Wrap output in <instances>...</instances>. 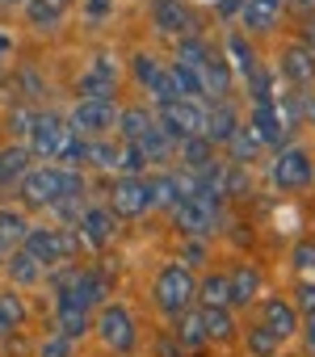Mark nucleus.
<instances>
[{
    "label": "nucleus",
    "mask_w": 315,
    "mask_h": 357,
    "mask_svg": "<svg viewBox=\"0 0 315 357\" xmlns=\"http://www.w3.org/2000/svg\"><path fill=\"white\" fill-rule=\"evenodd\" d=\"M55 319H59V332L76 344L89 328H93V319H89V311L84 307H76V303H68V298H59V307H55Z\"/></svg>",
    "instance_id": "nucleus-27"
},
{
    "label": "nucleus",
    "mask_w": 315,
    "mask_h": 357,
    "mask_svg": "<svg viewBox=\"0 0 315 357\" xmlns=\"http://www.w3.org/2000/svg\"><path fill=\"white\" fill-rule=\"evenodd\" d=\"M76 231H63V227H30L26 231V240H22V248L30 252V257H38L47 269L51 265H63L72 252H76Z\"/></svg>",
    "instance_id": "nucleus-4"
},
{
    "label": "nucleus",
    "mask_w": 315,
    "mask_h": 357,
    "mask_svg": "<svg viewBox=\"0 0 315 357\" xmlns=\"http://www.w3.org/2000/svg\"><path fill=\"white\" fill-rule=\"evenodd\" d=\"M227 55H231V72H240L244 80L261 68V63H256V51H252V47H248V38H240V34H231V38H227Z\"/></svg>",
    "instance_id": "nucleus-37"
},
{
    "label": "nucleus",
    "mask_w": 315,
    "mask_h": 357,
    "mask_svg": "<svg viewBox=\"0 0 315 357\" xmlns=\"http://www.w3.org/2000/svg\"><path fill=\"white\" fill-rule=\"evenodd\" d=\"M114 231H118V215L109 206H84V215L76 223V236H84L93 248H105L114 240Z\"/></svg>",
    "instance_id": "nucleus-14"
},
{
    "label": "nucleus",
    "mask_w": 315,
    "mask_h": 357,
    "mask_svg": "<svg viewBox=\"0 0 315 357\" xmlns=\"http://www.w3.org/2000/svg\"><path fill=\"white\" fill-rule=\"evenodd\" d=\"M302 5H311V9H315V0H302Z\"/></svg>",
    "instance_id": "nucleus-54"
},
{
    "label": "nucleus",
    "mask_w": 315,
    "mask_h": 357,
    "mask_svg": "<svg viewBox=\"0 0 315 357\" xmlns=\"http://www.w3.org/2000/svg\"><path fill=\"white\" fill-rule=\"evenodd\" d=\"M294 265H298V269L315 265V244H298V252H294Z\"/></svg>",
    "instance_id": "nucleus-49"
},
{
    "label": "nucleus",
    "mask_w": 315,
    "mask_h": 357,
    "mask_svg": "<svg viewBox=\"0 0 315 357\" xmlns=\"http://www.w3.org/2000/svg\"><path fill=\"white\" fill-rule=\"evenodd\" d=\"M63 9H68L63 0H26V17H30V26H43V30L59 26Z\"/></svg>",
    "instance_id": "nucleus-36"
},
{
    "label": "nucleus",
    "mask_w": 315,
    "mask_h": 357,
    "mask_svg": "<svg viewBox=\"0 0 315 357\" xmlns=\"http://www.w3.org/2000/svg\"><path fill=\"white\" fill-rule=\"evenodd\" d=\"M151 17L160 26V34H173V38H194L202 30V17L185 5V0H155Z\"/></svg>",
    "instance_id": "nucleus-10"
},
{
    "label": "nucleus",
    "mask_w": 315,
    "mask_h": 357,
    "mask_svg": "<svg viewBox=\"0 0 315 357\" xmlns=\"http://www.w3.org/2000/svg\"><path fill=\"white\" fill-rule=\"evenodd\" d=\"M194 286H198L194 269H190L185 261H173V265H164V269H160V278H155L151 298H155V307H160L169 319H177L181 311H190V307H194Z\"/></svg>",
    "instance_id": "nucleus-1"
},
{
    "label": "nucleus",
    "mask_w": 315,
    "mask_h": 357,
    "mask_svg": "<svg viewBox=\"0 0 315 357\" xmlns=\"http://www.w3.org/2000/svg\"><path fill=\"white\" fill-rule=\"evenodd\" d=\"M169 215L177 219V227H181L185 236L202 240V236H210V227H215V219H219V202H206V198H185V202H177Z\"/></svg>",
    "instance_id": "nucleus-12"
},
{
    "label": "nucleus",
    "mask_w": 315,
    "mask_h": 357,
    "mask_svg": "<svg viewBox=\"0 0 315 357\" xmlns=\"http://www.w3.org/2000/svg\"><path fill=\"white\" fill-rule=\"evenodd\" d=\"M177 155L185 160V168H202V164L215 160V143H210L206 135H190V139L177 143Z\"/></svg>",
    "instance_id": "nucleus-34"
},
{
    "label": "nucleus",
    "mask_w": 315,
    "mask_h": 357,
    "mask_svg": "<svg viewBox=\"0 0 315 357\" xmlns=\"http://www.w3.org/2000/svg\"><path fill=\"white\" fill-rule=\"evenodd\" d=\"M17 194L30 211H51L59 202V168H47V164H30L17 181Z\"/></svg>",
    "instance_id": "nucleus-5"
},
{
    "label": "nucleus",
    "mask_w": 315,
    "mask_h": 357,
    "mask_svg": "<svg viewBox=\"0 0 315 357\" xmlns=\"http://www.w3.org/2000/svg\"><path fill=\"white\" fill-rule=\"evenodd\" d=\"M177 340H181V349H202L206 344V328H202V311H181L177 315V332H173Z\"/></svg>",
    "instance_id": "nucleus-31"
},
{
    "label": "nucleus",
    "mask_w": 315,
    "mask_h": 357,
    "mask_svg": "<svg viewBox=\"0 0 315 357\" xmlns=\"http://www.w3.org/2000/svg\"><path fill=\"white\" fill-rule=\"evenodd\" d=\"M210 51H215V47H210V43H202L198 34H194V38H177V59H181V63H190V68H198V72H202V63L210 59Z\"/></svg>",
    "instance_id": "nucleus-39"
},
{
    "label": "nucleus",
    "mask_w": 315,
    "mask_h": 357,
    "mask_svg": "<svg viewBox=\"0 0 315 357\" xmlns=\"http://www.w3.org/2000/svg\"><path fill=\"white\" fill-rule=\"evenodd\" d=\"M269 5H277V9H282V0H269Z\"/></svg>",
    "instance_id": "nucleus-55"
},
{
    "label": "nucleus",
    "mask_w": 315,
    "mask_h": 357,
    "mask_svg": "<svg viewBox=\"0 0 315 357\" xmlns=\"http://www.w3.org/2000/svg\"><path fill=\"white\" fill-rule=\"evenodd\" d=\"M302 344H307V353H315V311H311L307 324H302Z\"/></svg>",
    "instance_id": "nucleus-50"
},
{
    "label": "nucleus",
    "mask_w": 315,
    "mask_h": 357,
    "mask_svg": "<svg viewBox=\"0 0 315 357\" xmlns=\"http://www.w3.org/2000/svg\"><path fill=\"white\" fill-rule=\"evenodd\" d=\"M26 324V303L17 294H0V336H9Z\"/></svg>",
    "instance_id": "nucleus-38"
},
{
    "label": "nucleus",
    "mask_w": 315,
    "mask_h": 357,
    "mask_svg": "<svg viewBox=\"0 0 315 357\" xmlns=\"http://www.w3.org/2000/svg\"><path fill=\"white\" fill-rule=\"evenodd\" d=\"M38 357H72V340L63 332H55V336H47L38 344Z\"/></svg>",
    "instance_id": "nucleus-44"
},
{
    "label": "nucleus",
    "mask_w": 315,
    "mask_h": 357,
    "mask_svg": "<svg viewBox=\"0 0 315 357\" xmlns=\"http://www.w3.org/2000/svg\"><path fill=\"white\" fill-rule=\"evenodd\" d=\"M164 72H169V80L177 84L181 101H202V97H206V84H202V72H198V68H190V63L173 59V63H169Z\"/></svg>",
    "instance_id": "nucleus-21"
},
{
    "label": "nucleus",
    "mask_w": 315,
    "mask_h": 357,
    "mask_svg": "<svg viewBox=\"0 0 315 357\" xmlns=\"http://www.w3.org/2000/svg\"><path fill=\"white\" fill-rule=\"evenodd\" d=\"M109 9H114V0H84V17H89V22L109 17Z\"/></svg>",
    "instance_id": "nucleus-46"
},
{
    "label": "nucleus",
    "mask_w": 315,
    "mask_h": 357,
    "mask_svg": "<svg viewBox=\"0 0 315 357\" xmlns=\"http://www.w3.org/2000/svg\"><path fill=\"white\" fill-rule=\"evenodd\" d=\"M93 328H97L101 344H109L114 353H135V336H139V332H135V319H130V311H126V307L105 303V307L97 311Z\"/></svg>",
    "instance_id": "nucleus-6"
},
{
    "label": "nucleus",
    "mask_w": 315,
    "mask_h": 357,
    "mask_svg": "<svg viewBox=\"0 0 315 357\" xmlns=\"http://www.w3.org/2000/svg\"><path fill=\"white\" fill-rule=\"evenodd\" d=\"M240 22L252 34H269L277 26V5H269V0H244V5H240Z\"/></svg>",
    "instance_id": "nucleus-25"
},
{
    "label": "nucleus",
    "mask_w": 315,
    "mask_h": 357,
    "mask_svg": "<svg viewBox=\"0 0 315 357\" xmlns=\"http://www.w3.org/2000/svg\"><path fill=\"white\" fill-rule=\"evenodd\" d=\"M311 176H315V168H311V155L302 147H282L269 164V181L277 190H307Z\"/></svg>",
    "instance_id": "nucleus-7"
},
{
    "label": "nucleus",
    "mask_w": 315,
    "mask_h": 357,
    "mask_svg": "<svg viewBox=\"0 0 315 357\" xmlns=\"http://www.w3.org/2000/svg\"><path fill=\"white\" fill-rule=\"evenodd\" d=\"M223 147H227L231 164H248V160H256V155L265 151V147H261V139H256V135H252L248 126H240V130H236V135H231V139H227Z\"/></svg>",
    "instance_id": "nucleus-33"
},
{
    "label": "nucleus",
    "mask_w": 315,
    "mask_h": 357,
    "mask_svg": "<svg viewBox=\"0 0 315 357\" xmlns=\"http://www.w3.org/2000/svg\"><path fill=\"white\" fill-rule=\"evenodd\" d=\"M194 303L198 307H231V290H227V273H206L194 286Z\"/></svg>",
    "instance_id": "nucleus-23"
},
{
    "label": "nucleus",
    "mask_w": 315,
    "mask_h": 357,
    "mask_svg": "<svg viewBox=\"0 0 315 357\" xmlns=\"http://www.w3.org/2000/svg\"><path fill=\"white\" fill-rule=\"evenodd\" d=\"M5 257H9V252H5V248H0V261H5Z\"/></svg>",
    "instance_id": "nucleus-53"
},
{
    "label": "nucleus",
    "mask_w": 315,
    "mask_h": 357,
    "mask_svg": "<svg viewBox=\"0 0 315 357\" xmlns=\"http://www.w3.org/2000/svg\"><path fill=\"white\" fill-rule=\"evenodd\" d=\"M0 5H26V0H0Z\"/></svg>",
    "instance_id": "nucleus-52"
},
{
    "label": "nucleus",
    "mask_w": 315,
    "mask_h": 357,
    "mask_svg": "<svg viewBox=\"0 0 315 357\" xmlns=\"http://www.w3.org/2000/svg\"><path fill=\"white\" fill-rule=\"evenodd\" d=\"M147 198H151V211H173L181 202V190H177V176L173 172H160V176H147Z\"/></svg>",
    "instance_id": "nucleus-28"
},
{
    "label": "nucleus",
    "mask_w": 315,
    "mask_h": 357,
    "mask_svg": "<svg viewBox=\"0 0 315 357\" xmlns=\"http://www.w3.org/2000/svg\"><path fill=\"white\" fill-rule=\"evenodd\" d=\"M80 194H84L80 168H59V198H80Z\"/></svg>",
    "instance_id": "nucleus-43"
},
{
    "label": "nucleus",
    "mask_w": 315,
    "mask_h": 357,
    "mask_svg": "<svg viewBox=\"0 0 315 357\" xmlns=\"http://www.w3.org/2000/svg\"><path fill=\"white\" fill-rule=\"evenodd\" d=\"M202 118H206V105L202 101H173V105L155 109V122H160V130L173 143H181L190 135H202Z\"/></svg>",
    "instance_id": "nucleus-8"
},
{
    "label": "nucleus",
    "mask_w": 315,
    "mask_h": 357,
    "mask_svg": "<svg viewBox=\"0 0 315 357\" xmlns=\"http://www.w3.org/2000/svg\"><path fill=\"white\" fill-rule=\"evenodd\" d=\"M236 130H240V114H236L227 101H215V105L206 109V118H202V135H206L215 147H223Z\"/></svg>",
    "instance_id": "nucleus-16"
},
{
    "label": "nucleus",
    "mask_w": 315,
    "mask_h": 357,
    "mask_svg": "<svg viewBox=\"0 0 315 357\" xmlns=\"http://www.w3.org/2000/svg\"><path fill=\"white\" fill-rule=\"evenodd\" d=\"M89 168H118V143H109L105 135L101 139H84V160Z\"/></svg>",
    "instance_id": "nucleus-35"
},
{
    "label": "nucleus",
    "mask_w": 315,
    "mask_h": 357,
    "mask_svg": "<svg viewBox=\"0 0 315 357\" xmlns=\"http://www.w3.org/2000/svg\"><path fill=\"white\" fill-rule=\"evenodd\" d=\"M160 357H185L181 340H177V336H160Z\"/></svg>",
    "instance_id": "nucleus-48"
},
{
    "label": "nucleus",
    "mask_w": 315,
    "mask_h": 357,
    "mask_svg": "<svg viewBox=\"0 0 315 357\" xmlns=\"http://www.w3.org/2000/svg\"><path fill=\"white\" fill-rule=\"evenodd\" d=\"M76 278H80V269H76V265H63V273H51V286H55V290L63 294V290H68V286H72Z\"/></svg>",
    "instance_id": "nucleus-47"
},
{
    "label": "nucleus",
    "mask_w": 315,
    "mask_h": 357,
    "mask_svg": "<svg viewBox=\"0 0 315 357\" xmlns=\"http://www.w3.org/2000/svg\"><path fill=\"white\" fill-rule=\"evenodd\" d=\"M261 324H265L277 340H286V336L298 332V311H294V303H286V298H269V303L261 307Z\"/></svg>",
    "instance_id": "nucleus-17"
},
{
    "label": "nucleus",
    "mask_w": 315,
    "mask_h": 357,
    "mask_svg": "<svg viewBox=\"0 0 315 357\" xmlns=\"http://www.w3.org/2000/svg\"><path fill=\"white\" fill-rule=\"evenodd\" d=\"M109 211L118 219H143L151 211L147 198V176H118L114 190H109Z\"/></svg>",
    "instance_id": "nucleus-9"
},
{
    "label": "nucleus",
    "mask_w": 315,
    "mask_h": 357,
    "mask_svg": "<svg viewBox=\"0 0 315 357\" xmlns=\"http://www.w3.org/2000/svg\"><path fill=\"white\" fill-rule=\"evenodd\" d=\"M68 135H72V126H68L63 114H55V109H34V122H30V130H26V147H30V155H38V160H55L59 147L68 143Z\"/></svg>",
    "instance_id": "nucleus-2"
},
{
    "label": "nucleus",
    "mask_w": 315,
    "mask_h": 357,
    "mask_svg": "<svg viewBox=\"0 0 315 357\" xmlns=\"http://www.w3.org/2000/svg\"><path fill=\"white\" fill-rule=\"evenodd\" d=\"M130 76H135V80H139L143 89H151L155 80H160V76H164V68H160V63H155V55H143V51H139V55L130 59Z\"/></svg>",
    "instance_id": "nucleus-40"
},
{
    "label": "nucleus",
    "mask_w": 315,
    "mask_h": 357,
    "mask_svg": "<svg viewBox=\"0 0 315 357\" xmlns=\"http://www.w3.org/2000/svg\"><path fill=\"white\" fill-rule=\"evenodd\" d=\"M302 47H311V51H315V17L302 26Z\"/></svg>",
    "instance_id": "nucleus-51"
},
{
    "label": "nucleus",
    "mask_w": 315,
    "mask_h": 357,
    "mask_svg": "<svg viewBox=\"0 0 315 357\" xmlns=\"http://www.w3.org/2000/svg\"><path fill=\"white\" fill-rule=\"evenodd\" d=\"M135 147H139V151L147 155V164H151V160H169L177 143H173V139H169V135L160 130V122H151V126H147V130L139 135V143H135Z\"/></svg>",
    "instance_id": "nucleus-30"
},
{
    "label": "nucleus",
    "mask_w": 315,
    "mask_h": 357,
    "mask_svg": "<svg viewBox=\"0 0 315 357\" xmlns=\"http://www.w3.org/2000/svg\"><path fill=\"white\" fill-rule=\"evenodd\" d=\"M227 290H231V307H244L261 294V269L256 265H236L227 273Z\"/></svg>",
    "instance_id": "nucleus-19"
},
{
    "label": "nucleus",
    "mask_w": 315,
    "mask_h": 357,
    "mask_svg": "<svg viewBox=\"0 0 315 357\" xmlns=\"http://www.w3.org/2000/svg\"><path fill=\"white\" fill-rule=\"evenodd\" d=\"M198 311H202L206 340H215V344L236 340V319H231V307H198Z\"/></svg>",
    "instance_id": "nucleus-24"
},
{
    "label": "nucleus",
    "mask_w": 315,
    "mask_h": 357,
    "mask_svg": "<svg viewBox=\"0 0 315 357\" xmlns=\"http://www.w3.org/2000/svg\"><path fill=\"white\" fill-rule=\"evenodd\" d=\"M76 93H80V97H109V101H114V63L97 59L93 72H84V76L76 80Z\"/></svg>",
    "instance_id": "nucleus-20"
},
{
    "label": "nucleus",
    "mask_w": 315,
    "mask_h": 357,
    "mask_svg": "<svg viewBox=\"0 0 315 357\" xmlns=\"http://www.w3.org/2000/svg\"><path fill=\"white\" fill-rule=\"evenodd\" d=\"M59 298H68V303H76V307H84V311L105 307V303H109V278H105L101 269H80V278H76Z\"/></svg>",
    "instance_id": "nucleus-13"
},
{
    "label": "nucleus",
    "mask_w": 315,
    "mask_h": 357,
    "mask_svg": "<svg viewBox=\"0 0 315 357\" xmlns=\"http://www.w3.org/2000/svg\"><path fill=\"white\" fill-rule=\"evenodd\" d=\"M244 344H248V349H252L256 357H273V353L282 349V340H277V336H273V332H269L265 324H256V328H252V332L244 336Z\"/></svg>",
    "instance_id": "nucleus-41"
},
{
    "label": "nucleus",
    "mask_w": 315,
    "mask_h": 357,
    "mask_svg": "<svg viewBox=\"0 0 315 357\" xmlns=\"http://www.w3.org/2000/svg\"><path fill=\"white\" fill-rule=\"evenodd\" d=\"M68 126L80 139H101V135H109L118 126V105L109 97H80L72 118H68Z\"/></svg>",
    "instance_id": "nucleus-3"
},
{
    "label": "nucleus",
    "mask_w": 315,
    "mask_h": 357,
    "mask_svg": "<svg viewBox=\"0 0 315 357\" xmlns=\"http://www.w3.org/2000/svg\"><path fill=\"white\" fill-rule=\"evenodd\" d=\"M143 168H147V155L135 143H122L118 147V172L122 176H143Z\"/></svg>",
    "instance_id": "nucleus-42"
},
{
    "label": "nucleus",
    "mask_w": 315,
    "mask_h": 357,
    "mask_svg": "<svg viewBox=\"0 0 315 357\" xmlns=\"http://www.w3.org/2000/svg\"><path fill=\"white\" fill-rule=\"evenodd\" d=\"M30 164H34V155H30L26 143L5 147V151H0V185H17V181H22V172H26Z\"/></svg>",
    "instance_id": "nucleus-26"
},
{
    "label": "nucleus",
    "mask_w": 315,
    "mask_h": 357,
    "mask_svg": "<svg viewBox=\"0 0 315 357\" xmlns=\"http://www.w3.org/2000/svg\"><path fill=\"white\" fill-rule=\"evenodd\" d=\"M26 231H30V223H26L22 211H0V248H5V252L22 248Z\"/></svg>",
    "instance_id": "nucleus-32"
},
{
    "label": "nucleus",
    "mask_w": 315,
    "mask_h": 357,
    "mask_svg": "<svg viewBox=\"0 0 315 357\" xmlns=\"http://www.w3.org/2000/svg\"><path fill=\"white\" fill-rule=\"evenodd\" d=\"M202 84H206V97H227L231 93V63L210 51V59L202 63Z\"/></svg>",
    "instance_id": "nucleus-22"
},
{
    "label": "nucleus",
    "mask_w": 315,
    "mask_h": 357,
    "mask_svg": "<svg viewBox=\"0 0 315 357\" xmlns=\"http://www.w3.org/2000/svg\"><path fill=\"white\" fill-rule=\"evenodd\" d=\"M5 269H9V278H13L17 286H38V282L47 278V265H43L38 257H30L26 248H13V252L5 257Z\"/></svg>",
    "instance_id": "nucleus-18"
},
{
    "label": "nucleus",
    "mask_w": 315,
    "mask_h": 357,
    "mask_svg": "<svg viewBox=\"0 0 315 357\" xmlns=\"http://www.w3.org/2000/svg\"><path fill=\"white\" fill-rule=\"evenodd\" d=\"M248 130L261 139V147H282V143L290 139V122H286V114L277 109V101H261V105H252Z\"/></svg>",
    "instance_id": "nucleus-11"
},
{
    "label": "nucleus",
    "mask_w": 315,
    "mask_h": 357,
    "mask_svg": "<svg viewBox=\"0 0 315 357\" xmlns=\"http://www.w3.org/2000/svg\"><path fill=\"white\" fill-rule=\"evenodd\" d=\"M155 122V109H143V105H130V109H118V130H122V143H139V135Z\"/></svg>",
    "instance_id": "nucleus-29"
},
{
    "label": "nucleus",
    "mask_w": 315,
    "mask_h": 357,
    "mask_svg": "<svg viewBox=\"0 0 315 357\" xmlns=\"http://www.w3.org/2000/svg\"><path fill=\"white\" fill-rule=\"evenodd\" d=\"M277 72H282L294 89H311V84H315V51H311V47H302V43L286 47V51H282Z\"/></svg>",
    "instance_id": "nucleus-15"
},
{
    "label": "nucleus",
    "mask_w": 315,
    "mask_h": 357,
    "mask_svg": "<svg viewBox=\"0 0 315 357\" xmlns=\"http://www.w3.org/2000/svg\"><path fill=\"white\" fill-rule=\"evenodd\" d=\"M294 307H298L302 315H311V311H315V282H302V286L294 290Z\"/></svg>",
    "instance_id": "nucleus-45"
}]
</instances>
